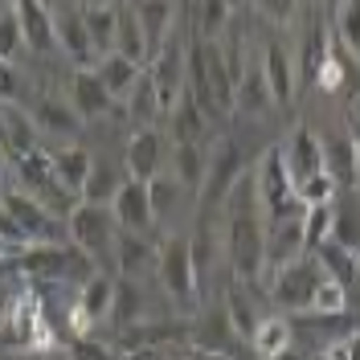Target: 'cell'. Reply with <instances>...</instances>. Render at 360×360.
Masks as SVG:
<instances>
[{"label": "cell", "mask_w": 360, "mask_h": 360, "mask_svg": "<svg viewBox=\"0 0 360 360\" xmlns=\"http://www.w3.org/2000/svg\"><path fill=\"white\" fill-rule=\"evenodd\" d=\"M225 262L238 283L262 287L266 278V209L254 184V164L225 197Z\"/></svg>", "instance_id": "1"}, {"label": "cell", "mask_w": 360, "mask_h": 360, "mask_svg": "<svg viewBox=\"0 0 360 360\" xmlns=\"http://www.w3.org/2000/svg\"><path fill=\"white\" fill-rule=\"evenodd\" d=\"M13 168H17V180L25 184V193L29 197H37L45 209H53L58 217H70L74 209H78V193L62 184L58 176V168H53V152H45V148H33V152H25V156L13 160Z\"/></svg>", "instance_id": "2"}, {"label": "cell", "mask_w": 360, "mask_h": 360, "mask_svg": "<svg viewBox=\"0 0 360 360\" xmlns=\"http://www.w3.org/2000/svg\"><path fill=\"white\" fill-rule=\"evenodd\" d=\"M328 278V270L323 262L315 258V254H303V258H295L287 266L270 270L266 274V291H270V303L274 307H283V311H299L307 315L311 311V299L319 291V283Z\"/></svg>", "instance_id": "3"}, {"label": "cell", "mask_w": 360, "mask_h": 360, "mask_svg": "<svg viewBox=\"0 0 360 360\" xmlns=\"http://www.w3.org/2000/svg\"><path fill=\"white\" fill-rule=\"evenodd\" d=\"M250 172L246 164V148L242 139H229L221 135L209 152V168H205V180H201V213H217L225 205V197L233 193V184Z\"/></svg>", "instance_id": "4"}, {"label": "cell", "mask_w": 360, "mask_h": 360, "mask_svg": "<svg viewBox=\"0 0 360 360\" xmlns=\"http://www.w3.org/2000/svg\"><path fill=\"white\" fill-rule=\"evenodd\" d=\"M70 242L86 254L90 262L115 258V242H119V221H115L111 205H94V201H78V209L66 217Z\"/></svg>", "instance_id": "5"}, {"label": "cell", "mask_w": 360, "mask_h": 360, "mask_svg": "<svg viewBox=\"0 0 360 360\" xmlns=\"http://www.w3.org/2000/svg\"><path fill=\"white\" fill-rule=\"evenodd\" d=\"M156 274L164 283V291L172 303L180 307H193L197 303V262H193V238L188 233H168L164 246H160V262H156Z\"/></svg>", "instance_id": "6"}, {"label": "cell", "mask_w": 360, "mask_h": 360, "mask_svg": "<svg viewBox=\"0 0 360 360\" xmlns=\"http://www.w3.org/2000/svg\"><path fill=\"white\" fill-rule=\"evenodd\" d=\"M254 184H258V197H262V209H266V221L270 217H287V213H299L307 205L299 201V188H295L291 172L283 164V148L274 143L266 148L262 156L254 160Z\"/></svg>", "instance_id": "7"}, {"label": "cell", "mask_w": 360, "mask_h": 360, "mask_svg": "<svg viewBox=\"0 0 360 360\" xmlns=\"http://www.w3.org/2000/svg\"><path fill=\"white\" fill-rule=\"evenodd\" d=\"M0 201L8 205V213L17 217V225L25 229V238L33 242V246H41V242H62L70 229H66V217H58L53 209H45L37 197H29L21 188H4V197Z\"/></svg>", "instance_id": "8"}, {"label": "cell", "mask_w": 360, "mask_h": 360, "mask_svg": "<svg viewBox=\"0 0 360 360\" xmlns=\"http://www.w3.org/2000/svg\"><path fill=\"white\" fill-rule=\"evenodd\" d=\"M258 62H262V74L270 82V94H274V107H291L295 103V86H299V66H295L291 45L283 41L278 33H270L262 49H258Z\"/></svg>", "instance_id": "9"}, {"label": "cell", "mask_w": 360, "mask_h": 360, "mask_svg": "<svg viewBox=\"0 0 360 360\" xmlns=\"http://www.w3.org/2000/svg\"><path fill=\"white\" fill-rule=\"evenodd\" d=\"M111 307H115V278L94 270L90 278H82L78 299H74V336H82L98 323H111Z\"/></svg>", "instance_id": "10"}, {"label": "cell", "mask_w": 360, "mask_h": 360, "mask_svg": "<svg viewBox=\"0 0 360 360\" xmlns=\"http://www.w3.org/2000/svg\"><path fill=\"white\" fill-rule=\"evenodd\" d=\"M278 148H283V164H287V172H291L295 188L307 184L311 176H319V172H328V168H323V139H319L307 123L291 127V135H287Z\"/></svg>", "instance_id": "11"}, {"label": "cell", "mask_w": 360, "mask_h": 360, "mask_svg": "<svg viewBox=\"0 0 360 360\" xmlns=\"http://www.w3.org/2000/svg\"><path fill=\"white\" fill-rule=\"evenodd\" d=\"M311 254L307 250V233H303V209L287 213V217H270L266 221V274L287 266L295 258Z\"/></svg>", "instance_id": "12"}, {"label": "cell", "mask_w": 360, "mask_h": 360, "mask_svg": "<svg viewBox=\"0 0 360 360\" xmlns=\"http://www.w3.org/2000/svg\"><path fill=\"white\" fill-rule=\"evenodd\" d=\"M111 213H115V221H119V229H139V233H143L148 225L156 221L148 180H135V176L123 180L119 193H115V201H111Z\"/></svg>", "instance_id": "13"}, {"label": "cell", "mask_w": 360, "mask_h": 360, "mask_svg": "<svg viewBox=\"0 0 360 360\" xmlns=\"http://www.w3.org/2000/svg\"><path fill=\"white\" fill-rule=\"evenodd\" d=\"M37 135L41 131H37V119H33L29 107H21L17 98H4L0 103V143L8 148V156L17 160L25 152H33V148H41Z\"/></svg>", "instance_id": "14"}, {"label": "cell", "mask_w": 360, "mask_h": 360, "mask_svg": "<svg viewBox=\"0 0 360 360\" xmlns=\"http://www.w3.org/2000/svg\"><path fill=\"white\" fill-rule=\"evenodd\" d=\"M17 21H21L25 45L33 53H53L58 49V25H53V8L45 0H13Z\"/></svg>", "instance_id": "15"}, {"label": "cell", "mask_w": 360, "mask_h": 360, "mask_svg": "<svg viewBox=\"0 0 360 360\" xmlns=\"http://www.w3.org/2000/svg\"><path fill=\"white\" fill-rule=\"evenodd\" d=\"M70 103H74V111L82 119H103L115 107V94L103 86L94 66H78L70 74Z\"/></svg>", "instance_id": "16"}, {"label": "cell", "mask_w": 360, "mask_h": 360, "mask_svg": "<svg viewBox=\"0 0 360 360\" xmlns=\"http://www.w3.org/2000/svg\"><path fill=\"white\" fill-rule=\"evenodd\" d=\"M53 25H58V49L66 53L74 66H94V62H98L94 41H90L86 21H82V8H78V4H74V8H62V13H53Z\"/></svg>", "instance_id": "17"}, {"label": "cell", "mask_w": 360, "mask_h": 360, "mask_svg": "<svg viewBox=\"0 0 360 360\" xmlns=\"http://www.w3.org/2000/svg\"><path fill=\"white\" fill-rule=\"evenodd\" d=\"M323 168L336 180V188H356V168H360V139L348 131H336L323 139Z\"/></svg>", "instance_id": "18"}, {"label": "cell", "mask_w": 360, "mask_h": 360, "mask_svg": "<svg viewBox=\"0 0 360 360\" xmlns=\"http://www.w3.org/2000/svg\"><path fill=\"white\" fill-rule=\"evenodd\" d=\"M164 164V135L156 127H135L127 139V176L135 180H156Z\"/></svg>", "instance_id": "19"}, {"label": "cell", "mask_w": 360, "mask_h": 360, "mask_svg": "<svg viewBox=\"0 0 360 360\" xmlns=\"http://www.w3.org/2000/svg\"><path fill=\"white\" fill-rule=\"evenodd\" d=\"M135 13H139V25H143V37H148V62L156 58L164 41L176 33L172 21H176V0H135Z\"/></svg>", "instance_id": "20"}, {"label": "cell", "mask_w": 360, "mask_h": 360, "mask_svg": "<svg viewBox=\"0 0 360 360\" xmlns=\"http://www.w3.org/2000/svg\"><path fill=\"white\" fill-rule=\"evenodd\" d=\"M115 262H119V274H148V270L160 262V250L139 233V229H119V242H115Z\"/></svg>", "instance_id": "21"}, {"label": "cell", "mask_w": 360, "mask_h": 360, "mask_svg": "<svg viewBox=\"0 0 360 360\" xmlns=\"http://www.w3.org/2000/svg\"><path fill=\"white\" fill-rule=\"evenodd\" d=\"M33 119H37V131H49V135H74L78 131V123H82V115L74 111V103L62 98V94H37V103L29 107Z\"/></svg>", "instance_id": "22"}, {"label": "cell", "mask_w": 360, "mask_h": 360, "mask_svg": "<svg viewBox=\"0 0 360 360\" xmlns=\"http://www.w3.org/2000/svg\"><path fill=\"white\" fill-rule=\"evenodd\" d=\"M193 340L201 344V352H233V344H238V332H233V319H229V311H225V303H217V307H209V311L201 315V323L193 328Z\"/></svg>", "instance_id": "23"}, {"label": "cell", "mask_w": 360, "mask_h": 360, "mask_svg": "<svg viewBox=\"0 0 360 360\" xmlns=\"http://www.w3.org/2000/svg\"><path fill=\"white\" fill-rule=\"evenodd\" d=\"M270 107H274V94H270V82H266V74H262V62L250 58L246 74H242V82H238V94H233V111L266 115Z\"/></svg>", "instance_id": "24"}, {"label": "cell", "mask_w": 360, "mask_h": 360, "mask_svg": "<svg viewBox=\"0 0 360 360\" xmlns=\"http://www.w3.org/2000/svg\"><path fill=\"white\" fill-rule=\"evenodd\" d=\"M250 348L262 360H283L295 348V328L283 315H262V323H258V332L250 340Z\"/></svg>", "instance_id": "25"}, {"label": "cell", "mask_w": 360, "mask_h": 360, "mask_svg": "<svg viewBox=\"0 0 360 360\" xmlns=\"http://www.w3.org/2000/svg\"><path fill=\"white\" fill-rule=\"evenodd\" d=\"M168 127H172V139H176V143H201V131L209 127V115H205L201 103L188 94V86L180 94V103L168 111Z\"/></svg>", "instance_id": "26"}, {"label": "cell", "mask_w": 360, "mask_h": 360, "mask_svg": "<svg viewBox=\"0 0 360 360\" xmlns=\"http://www.w3.org/2000/svg\"><path fill=\"white\" fill-rule=\"evenodd\" d=\"M115 49H119L123 58L139 62V66H148V37H143L139 13H135V4H123V0H119V29H115Z\"/></svg>", "instance_id": "27"}, {"label": "cell", "mask_w": 360, "mask_h": 360, "mask_svg": "<svg viewBox=\"0 0 360 360\" xmlns=\"http://www.w3.org/2000/svg\"><path fill=\"white\" fill-rule=\"evenodd\" d=\"M123 111H127V119H131L135 127H152L160 119V98H156V82H152V74H148V66H143V74H139V82H135L127 94H123Z\"/></svg>", "instance_id": "28"}, {"label": "cell", "mask_w": 360, "mask_h": 360, "mask_svg": "<svg viewBox=\"0 0 360 360\" xmlns=\"http://www.w3.org/2000/svg\"><path fill=\"white\" fill-rule=\"evenodd\" d=\"M94 70H98L103 86L111 90L115 98H123V94L139 82V74H143V66H139V62H131V58H123L119 49H115V53H107V58H98V62H94Z\"/></svg>", "instance_id": "29"}, {"label": "cell", "mask_w": 360, "mask_h": 360, "mask_svg": "<svg viewBox=\"0 0 360 360\" xmlns=\"http://www.w3.org/2000/svg\"><path fill=\"white\" fill-rule=\"evenodd\" d=\"M229 25H233V8L225 0H193V37L217 41Z\"/></svg>", "instance_id": "30"}, {"label": "cell", "mask_w": 360, "mask_h": 360, "mask_svg": "<svg viewBox=\"0 0 360 360\" xmlns=\"http://www.w3.org/2000/svg\"><path fill=\"white\" fill-rule=\"evenodd\" d=\"M143 319V291H139V278L131 274H119L115 278V307H111V323L119 328H131Z\"/></svg>", "instance_id": "31"}, {"label": "cell", "mask_w": 360, "mask_h": 360, "mask_svg": "<svg viewBox=\"0 0 360 360\" xmlns=\"http://www.w3.org/2000/svg\"><path fill=\"white\" fill-rule=\"evenodd\" d=\"M53 168H58L62 184L74 188V193L82 197L86 176H90V168H94V156H90L86 148H78V143H66V148H58V152H53Z\"/></svg>", "instance_id": "32"}, {"label": "cell", "mask_w": 360, "mask_h": 360, "mask_svg": "<svg viewBox=\"0 0 360 360\" xmlns=\"http://www.w3.org/2000/svg\"><path fill=\"white\" fill-rule=\"evenodd\" d=\"M315 258H319V262H323V270H328L332 278H340L344 287H348V283H356V278H360L356 250H352V246H344L340 238H328L323 246L315 250Z\"/></svg>", "instance_id": "33"}, {"label": "cell", "mask_w": 360, "mask_h": 360, "mask_svg": "<svg viewBox=\"0 0 360 360\" xmlns=\"http://www.w3.org/2000/svg\"><path fill=\"white\" fill-rule=\"evenodd\" d=\"M82 21H86V33H90V41H94V53H98V58L115 53L119 4H107V8H82Z\"/></svg>", "instance_id": "34"}, {"label": "cell", "mask_w": 360, "mask_h": 360, "mask_svg": "<svg viewBox=\"0 0 360 360\" xmlns=\"http://www.w3.org/2000/svg\"><path fill=\"white\" fill-rule=\"evenodd\" d=\"M205 168H209V152H201V143H176V152H172V176L184 188H197L201 193Z\"/></svg>", "instance_id": "35"}, {"label": "cell", "mask_w": 360, "mask_h": 360, "mask_svg": "<svg viewBox=\"0 0 360 360\" xmlns=\"http://www.w3.org/2000/svg\"><path fill=\"white\" fill-rule=\"evenodd\" d=\"M336 229V201H323V205H307L303 209V233H307V250H319Z\"/></svg>", "instance_id": "36"}, {"label": "cell", "mask_w": 360, "mask_h": 360, "mask_svg": "<svg viewBox=\"0 0 360 360\" xmlns=\"http://www.w3.org/2000/svg\"><path fill=\"white\" fill-rule=\"evenodd\" d=\"M148 193H152V209H156V221H172L188 188H184V184H180L176 176H156V180H148Z\"/></svg>", "instance_id": "37"}, {"label": "cell", "mask_w": 360, "mask_h": 360, "mask_svg": "<svg viewBox=\"0 0 360 360\" xmlns=\"http://www.w3.org/2000/svg\"><path fill=\"white\" fill-rule=\"evenodd\" d=\"M123 180H127V176H119V172H115L111 164H98V160H94V168H90V176H86V188H82V201L111 205Z\"/></svg>", "instance_id": "38"}, {"label": "cell", "mask_w": 360, "mask_h": 360, "mask_svg": "<svg viewBox=\"0 0 360 360\" xmlns=\"http://www.w3.org/2000/svg\"><path fill=\"white\" fill-rule=\"evenodd\" d=\"M348 311V287L340 283V278H323L319 283V291H315V299H311V311L307 315H344Z\"/></svg>", "instance_id": "39"}, {"label": "cell", "mask_w": 360, "mask_h": 360, "mask_svg": "<svg viewBox=\"0 0 360 360\" xmlns=\"http://www.w3.org/2000/svg\"><path fill=\"white\" fill-rule=\"evenodd\" d=\"M336 37L348 53L360 58V0H340L336 8Z\"/></svg>", "instance_id": "40"}, {"label": "cell", "mask_w": 360, "mask_h": 360, "mask_svg": "<svg viewBox=\"0 0 360 360\" xmlns=\"http://www.w3.org/2000/svg\"><path fill=\"white\" fill-rule=\"evenodd\" d=\"M66 356L70 360H123V352L111 348V344H103V340H94L90 332H82V336L66 340Z\"/></svg>", "instance_id": "41"}, {"label": "cell", "mask_w": 360, "mask_h": 360, "mask_svg": "<svg viewBox=\"0 0 360 360\" xmlns=\"http://www.w3.org/2000/svg\"><path fill=\"white\" fill-rule=\"evenodd\" d=\"M25 45V33H21V21H17V8L4 4L0 8V58H17V49Z\"/></svg>", "instance_id": "42"}, {"label": "cell", "mask_w": 360, "mask_h": 360, "mask_svg": "<svg viewBox=\"0 0 360 360\" xmlns=\"http://www.w3.org/2000/svg\"><path fill=\"white\" fill-rule=\"evenodd\" d=\"M336 180L328 176V172H319V176H311L307 184H299V201L303 205H323V201H336Z\"/></svg>", "instance_id": "43"}, {"label": "cell", "mask_w": 360, "mask_h": 360, "mask_svg": "<svg viewBox=\"0 0 360 360\" xmlns=\"http://www.w3.org/2000/svg\"><path fill=\"white\" fill-rule=\"evenodd\" d=\"M258 13L274 25H291L299 13V0H258Z\"/></svg>", "instance_id": "44"}, {"label": "cell", "mask_w": 360, "mask_h": 360, "mask_svg": "<svg viewBox=\"0 0 360 360\" xmlns=\"http://www.w3.org/2000/svg\"><path fill=\"white\" fill-rule=\"evenodd\" d=\"M21 90V78H17V66L8 58H0V98H17Z\"/></svg>", "instance_id": "45"}, {"label": "cell", "mask_w": 360, "mask_h": 360, "mask_svg": "<svg viewBox=\"0 0 360 360\" xmlns=\"http://www.w3.org/2000/svg\"><path fill=\"white\" fill-rule=\"evenodd\" d=\"M123 360H168V348L164 344H143V348H127Z\"/></svg>", "instance_id": "46"}, {"label": "cell", "mask_w": 360, "mask_h": 360, "mask_svg": "<svg viewBox=\"0 0 360 360\" xmlns=\"http://www.w3.org/2000/svg\"><path fill=\"white\" fill-rule=\"evenodd\" d=\"M8 148H4V143H0V188H4V176H8Z\"/></svg>", "instance_id": "47"}, {"label": "cell", "mask_w": 360, "mask_h": 360, "mask_svg": "<svg viewBox=\"0 0 360 360\" xmlns=\"http://www.w3.org/2000/svg\"><path fill=\"white\" fill-rule=\"evenodd\" d=\"M78 8H107V4H119V0H74Z\"/></svg>", "instance_id": "48"}, {"label": "cell", "mask_w": 360, "mask_h": 360, "mask_svg": "<svg viewBox=\"0 0 360 360\" xmlns=\"http://www.w3.org/2000/svg\"><path fill=\"white\" fill-rule=\"evenodd\" d=\"M188 360H229L225 352H197V356H188Z\"/></svg>", "instance_id": "49"}, {"label": "cell", "mask_w": 360, "mask_h": 360, "mask_svg": "<svg viewBox=\"0 0 360 360\" xmlns=\"http://www.w3.org/2000/svg\"><path fill=\"white\" fill-rule=\"evenodd\" d=\"M41 360H70V356H62V352H53V348H45V352H41Z\"/></svg>", "instance_id": "50"}, {"label": "cell", "mask_w": 360, "mask_h": 360, "mask_svg": "<svg viewBox=\"0 0 360 360\" xmlns=\"http://www.w3.org/2000/svg\"><path fill=\"white\" fill-rule=\"evenodd\" d=\"M225 4H229V8H233V13H238V8H242V4H246V0H225Z\"/></svg>", "instance_id": "51"}, {"label": "cell", "mask_w": 360, "mask_h": 360, "mask_svg": "<svg viewBox=\"0 0 360 360\" xmlns=\"http://www.w3.org/2000/svg\"><path fill=\"white\" fill-rule=\"evenodd\" d=\"M356 193H360V168H356Z\"/></svg>", "instance_id": "52"}, {"label": "cell", "mask_w": 360, "mask_h": 360, "mask_svg": "<svg viewBox=\"0 0 360 360\" xmlns=\"http://www.w3.org/2000/svg\"><path fill=\"white\" fill-rule=\"evenodd\" d=\"M45 4H49V8H53V0H45Z\"/></svg>", "instance_id": "53"}, {"label": "cell", "mask_w": 360, "mask_h": 360, "mask_svg": "<svg viewBox=\"0 0 360 360\" xmlns=\"http://www.w3.org/2000/svg\"><path fill=\"white\" fill-rule=\"evenodd\" d=\"M356 262H360V250H356Z\"/></svg>", "instance_id": "54"}, {"label": "cell", "mask_w": 360, "mask_h": 360, "mask_svg": "<svg viewBox=\"0 0 360 360\" xmlns=\"http://www.w3.org/2000/svg\"><path fill=\"white\" fill-rule=\"evenodd\" d=\"M0 103H4V98H0Z\"/></svg>", "instance_id": "55"}]
</instances>
